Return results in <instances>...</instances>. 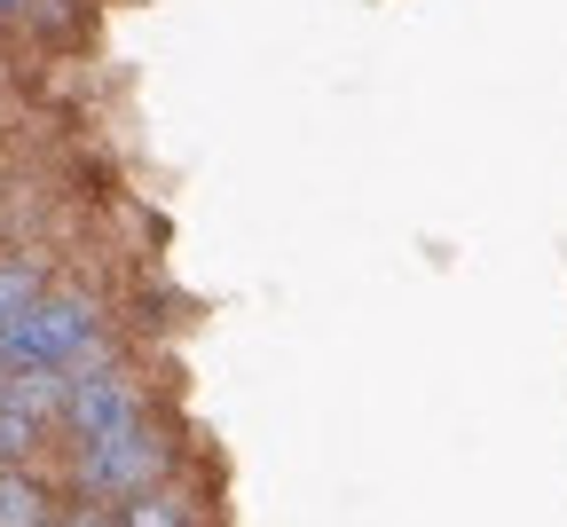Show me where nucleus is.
<instances>
[{
	"label": "nucleus",
	"mask_w": 567,
	"mask_h": 527,
	"mask_svg": "<svg viewBox=\"0 0 567 527\" xmlns=\"http://www.w3.org/2000/svg\"><path fill=\"white\" fill-rule=\"evenodd\" d=\"M40 425H24L17 410H0V465H9V457H24V441H32Z\"/></svg>",
	"instance_id": "6e6552de"
},
{
	"label": "nucleus",
	"mask_w": 567,
	"mask_h": 527,
	"mask_svg": "<svg viewBox=\"0 0 567 527\" xmlns=\"http://www.w3.org/2000/svg\"><path fill=\"white\" fill-rule=\"evenodd\" d=\"M158 465H166V441L151 425H126V433L80 448V488L95 504H126V496H142V488L158 480Z\"/></svg>",
	"instance_id": "f03ea898"
},
{
	"label": "nucleus",
	"mask_w": 567,
	"mask_h": 527,
	"mask_svg": "<svg viewBox=\"0 0 567 527\" xmlns=\"http://www.w3.org/2000/svg\"><path fill=\"white\" fill-rule=\"evenodd\" d=\"M0 527H48V496L32 473H9L0 465Z\"/></svg>",
	"instance_id": "39448f33"
},
{
	"label": "nucleus",
	"mask_w": 567,
	"mask_h": 527,
	"mask_svg": "<svg viewBox=\"0 0 567 527\" xmlns=\"http://www.w3.org/2000/svg\"><path fill=\"white\" fill-rule=\"evenodd\" d=\"M63 394H71V370H0V410H17L24 425L63 417Z\"/></svg>",
	"instance_id": "20e7f679"
},
{
	"label": "nucleus",
	"mask_w": 567,
	"mask_h": 527,
	"mask_svg": "<svg viewBox=\"0 0 567 527\" xmlns=\"http://www.w3.org/2000/svg\"><path fill=\"white\" fill-rule=\"evenodd\" d=\"M32 291H40L32 268H17V260L0 268V323H17V316H24V308H32Z\"/></svg>",
	"instance_id": "0eeeda50"
},
{
	"label": "nucleus",
	"mask_w": 567,
	"mask_h": 527,
	"mask_svg": "<svg viewBox=\"0 0 567 527\" xmlns=\"http://www.w3.org/2000/svg\"><path fill=\"white\" fill-rule=\"evenodd\" d=\"M95 347V308L71 291H32L17 323H0V370H71Z\"/></svg>",
	"instance_id": "f257e3e1"
},
{
	"label": "nucleus",
	"mask_w": 567,
	"mask_h": 527,
	"mask_svg": "<svg viewBox=\"0 0 567 527\" xmlns=\"http://www.w3.org/2000/svg\"><path fill=\"white\" fill-rule=\"evenodd\" d=\"M17 9H24V0H0V17H17Z\"/></svg>",
	"instance_id": "1a4fd4ad"
},
{
	"label": "nucleus",
	"mask_w": 567,
	"mask_h": 527,
	"mask_svg": "<svg viewBox=\"0 0 567 527\" xmlns=\"http://www.w3.org/2000/svg\"><path fill=\"white\" fill-rule=\"evenodd\" d=\"M118 527H189L182 519V504H166L158 488H142V496H126V519Z\"/></svg>",
	"instance_id": "423d86ee"
},
{
	"label": "nucleus",
	"mask_w": 567,
	"mask_h": 527,
	"mask_svg": "<svg viewBox=\"0 0 567 527\" xmlns=\"http://www.w3.org/2000/svg\"><path fill=\"white\" fill-rule=\"evenodd\" d=\"M63 417H71V433H80V448H87V441H111V433L142 425V402H134L126 379H103V370H87V379H71Z\"/></svg>",
	"instance_id": "7ed1b4c3"
}]
</instances>
